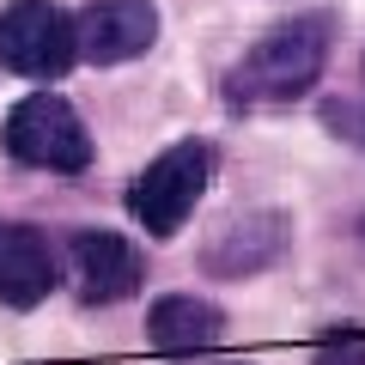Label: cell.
I'll return each instance as SVG.
<instances>
[{
  "label": "cell",
  "instance_id": "3",
  "mask_svg": "<svg viewBox=\"0 0 365 365\" xmlns=\"http://www.w3.org/2000/svg\"><path fill=\"white\" fill-rule=\"evenodd\" d=\"M0 140H6V153L19 165H37V170H86L91 165V134L61 91L19 98L6 128H0Z\"/></svg>",
  "mask_w": 365,
  "mask_h": 365
},
{
  "label": "cell",
  "instance_id": "9",
  "mask_svg": "<svg viewBox=\"0 0 365 365\" xmlns=\"http://www.w3.org/2000/svg\"><path fill=\"white\" fill-rule=\"evenodd\" d=\"M317 365H365V335H335L317 347Z\"/></svg>",
  "mask_w": 365,
  "mask_h": 365
},
{
  "label": "cell",
  "instance_id": "1",
  "mask_svg": "<svg viewBox=\"0 0 365 365\" xmlns=\"http://www.w3.org/2000/svg\"><path fill=\"white\" fill-rule=\"evenodd\" d=\"M323 61H329V13H304V19L274 25L232 67L225 86H232L237 104H292L323 79Z\"/></svg>",
  "mask_w": 365,
  "mask_h": 365
},
{
  "label": "cell",
  "instance_id": "2",
  "mask_svg": "<svg viewBox=\"0 0 365 365\" xmlns=\"http://www.w3.org/2000/svg\"><path fill=\"white\" fill-rule=\"evenodd\" d=\"M207 170H213V153L201 140H177L128 182V213L146 225L153 237H177L195 213L201 189H207Z\"/></svg>",
  "mask_w": 365,
  "mask_h": 365
},
{
  "label": "cell",
  "instance_id": "8",
  "mask_svg": "<svg viewBox=\"0 0 365 365\" xmlns=\"http://www.w3.org/2000/svg\"><path fill=\"white\" fill-rule=\"evenodd\" d=\"M220 335H225V311L195 299V292H170L146 317V341L158 353H207V347H220Z\"/></svg>",
  "mask_w": 365,
  "mask_h": 365
},
{
  "label": "cell",
  "instance_id": "7",
  "mask_svg": "<svg viewBox=\"0 0 365 365\" xmlns=\"http://www.w3.org/2000/svg\"><path fill=\"white\" fill-rule=\"evenodd\" d=\"M61 287V256L49 250V237L37 225H13L0 220V304L31 311Z\"/></svg>",
  "mask_w": 365,
  "mask_h": 365
},
{
  "label": "cell",
  "instance_id": "6",
  "mask_svg": "<svg viewBox=\"0 0 365 365\" xmlns=\"http://www.w3.org/2000/svg\"><path fill=\"white\" fill-rule=\"evenodd\" d=\"M67 268H73V287L86 304H122L140 292L146 280V262L128 237L116 232H73L67 244Z\"/></svg>",
  "mask_w": 365,
  "mask_h": 365
},
{
  "label": "cell",
  "instance_id": "5",
  "mask_svg": "<svg viewBox=\"0 0 365 365\" xmlns=\"http://www.w3.org/2000/svg\"><path fill=\"white\" fill-rule=\"evenodd\" d=\"M158 37V13L153 0H91L86 13L73 19V43L91 67H116L146 55Z\"/></svg>",
  "mask_w": 365,
  "mask_h": 365
},
{
  "label": "cell",
  "instance_id": "4",
  "mask_svg": "<svg viewBox=\"0 0 365 365\" xmlns=\"http://www.w3.org/2000/svg\"><path fill=\"white\" fill-rule=\"evenodd\" d=\"M73 61H79L73 19L55 0H13L0 13V67L25 79H61Z\"/></svg>",
  "mask_w": 365,
  "mask_h": 365
}]
</instances>
